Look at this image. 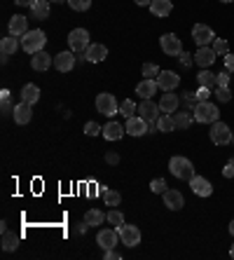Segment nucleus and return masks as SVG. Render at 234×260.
<instances>
[{"mask_svg":"<svg viewBox=\"0 0 234 260\" xmlns=\"http://www.w3.org/2000/svg\"><path fill=\"white\" fill-rule=\"evenodd\" d=\"M169 169H171V174H174L178 181L190 183L194 176V164L187 157H183V155H174V157L169 159Z\"/></svg>","mask_w":234,"mask_h":260,"instance_id":"1","label":"nucleus"},{"mask_svg":"<svg viewBox=\"0 0 234 260\" xmlns=\"http://www.w3.org/2000/svg\"><path fill=\"white\" fill-rule=\"evenodd\" d=\"M47 45V36H45V30L42 28H36V30H28L24 33L21 38V49H24L26 54H36V52H42Z\"/></svg>","mask_w":234,"mask_h":260,"instance_id":"2","label":"nucleus"},{"mask_svg":"<svg viewBox=\"0 0 234 260\" xmlns=\"http://www.w3.org/2000/svg\"><path fill=\"white\" fill-rule=\"evenodd\" d=\"M192 117H194V122H199V124H213V122L220 117V110H218L216 103L199 101L197 108L192 110Z\"/></svg>","mask_w":234,"mask_h":260,"instance_id":"3","label":"nucleus"},{"mask_svg":"<svg viewBox=\"0 0 234 260\" xmlns=\"http://www.w3.org/2000/svg\"><path fill=\"white\" fill-rule=\"evenodd\" d=\"M209 136H211V141H213V145H227V143H232V139H234L232 129L220 120H216L213 124H211Z\"/></svg>","mask_w":234,"mask_h":260,"instance_id":"4","label":"nucleus"},{"mask_svg":"<svg viewBox=\"0 0 234 260\" xmlns=\"http://www.w3.org/2000/svg\"><path fill=\"white\" fill-rule=\"evenodd\" d=\"M96 110L101 113V115L106 117H113L120 113V103H117V99L113 96V94H108V91H101L96 96Z\"/></svg>","mask_w":234,"mask_h":260,"instance_id":"5","label":"nucleus"},{"mask_svg":"<svg viewBox=\"0 0 234 260\" xmlns=\"http://www.w3.org/2000/svg\"><path fill=\"white\" fill-rule=\"evenodd\" d=\"M68 45H71V52H87V47H89V30L73 28L68 33Z\"/></svg>","mask_w":234,"mask_h":260,"instance_id":"6","label":"nucleus"},{"mask_svg":"<svg viewBox=\"0 0 234 260\" xmlns=\"http://www.w3.org/2000/svg\"><path fill=\"white\" fill-rule=\"evenodd\" d=\"M192 40L197 43V47H211L213 40H216V33H213V28L206 24H194L192 26Z\"/></svg>","mask_w":234,"mask_h":260,"instance_id":"7","label":"nucleus"},{"mask_svg":"<svg viewBox=\"0 0 234 260\" xmlns=\"http://www.w3.org/2000/svg\"><path fill=\"white\" fill-rule=\"evenodd\" d=\"M159 47H162L164 54L169 56H180L185 49H183V43H180V38L174 36V33H164L162 38H159Z\"/></svg>","mask_w":234,"mask_h":260,"instance_id":"8","label":"nucleus"},{"mask_svg":"<svg viewBox=\"0 0 234 260\" xmlns=\"http://www.w3.org/2000/svg\"><path fill=\"white\" fill-rule=\"evenodd\" d=\"M138 115L143 117L148 124H155L157 117L162 115V110H159V103H155L152 99H143V103H138Z\"/></svg>","mask_w":234,"mask_h":260,"instance_id":"9","label":"nucleus"},{"mask_svg":"<svg viewBox=\"0 0 234 260\" xmlns=\"http://www.w3.org/2000/svg\"><path fill=\"white\" fill-rule=\"evenodd\" d=\"M117 232H120V242L122 244H126L129 248H133V246H138L141 244V230H138L136 225H120L117 228Z\"/></svg>","mask_w":234,"mask_h":260,"instance_id":"10","label":"nucleus"},{"mask_svg":"<svg viewBox=\"0 0 234 260\" xmlns=\"http://www.w3.org/2000/svg\"><path fill=\"white\" fill-rule=\"evenodd\" d=\"M190 188H192V192L197 194V197H211L213 194V185H211L209 178H204V176H192V181H190Z\"/></svg>","mask_w":234,"mask_h":260,"instance_id":"11","label":"nucleus"},{"mask_svg":"<svg viewBox=\"0 0 234 260\" xmlns=\"http://www.w3.org/2000/svg\"><path fill=\"white\" fill-rule=\"evenodd\" d=\"M157 85L162 91H174L180 85V75H176L174 71H162L157 75Z\"/></svg>","mask_w":234,"mask_h":260,"instance_id":"12","label":"nucleus"},{"mask_svg":"<svg viewBox=\"0 0 234 260\" xmlns=\"http://www.w3.org/2000/svg\"><path fill=\"white\" fill-rule=\"evenodd\" d=\"M216 49L213 47H197V52H194V63H197L199 68H211L213 66V61H216Z\"/></svg>","mask_w":234,"mask_h":260,"instance_id":"13","label":"nucleus"},{"mask_svg":"<svg viewBox=\"0 0 234 260\" xmlns=\"http://www.w3.org/2000/svg\"><path fill=\"white\" fill-rule=\"evenodd\" d=\"M12 115H14V122L24 127V124H28V122L33 120V106H30V103H24V101L17 103L12 110Z\"/></svg>","mask_w":234,"mask_h":260,"instance_id":"14","label":"nucleus"},{"mask_svg":"<svg viewBox=\"0 0 234 260\" xmlns=\"http://www.w3.org/2000/svg\"><path fill=\"white\" fill-rule=\"evenodd\" d=\"M164 206H166L169 211H180V209L185 206V197H183V192L169 188L166 192H164Z\"/></svg>","mask_w":234,"mask_h":260,"instance_id":"15","label":"nucleus"},{"mask_svg":"<svg viewBox=\"0 0 234 260\" xmlns=\"http://www.w3.org/2000/svg\"><path fill=\"white\" fill-rule=\"evenodd\" d=\"M96 242H98V246H101L103 251L115 248L117 246V242H120V232H117V228H115V230H101L96 235Z\"/></svg>","mask_w":234,"mask_h":260,"instance_id":"16","label":"nucleus"},{"mask_svg":"<svg viewBox=\"0 0 234 260\" xmlns=\"http://www.w3.org/2000/svg\"><path fill=\"white\" fill-rule=\"evenodd\" d=\"M54 68L59 73H71L75 68V54L73 52H59L54 56Z\"/></svg>","mask_w":234,"mask_h":260,"instance_id":"17","label":"nucleus"},{"mask_svg":"<svg viewBox=\"0 0 234 260\" xmlns=\"http://www.w3.org/2000/svg\"><path fill=\"white\" fill-rule=\"evenodd\" d=\"M52 63H54V59H52V54H47L45 49H42V52H36V54H30V66H33V71H38V73H45Z\"/></svg>","mask_w":234,"mask_h":260,"instance_id":"18","label":"nucleus"},{"mask_svg":"<svg viewBox=\"0 0 234 260\" xmlns=\"http://www.w3.org/2000/svg\"><path fill=\"white\" fill-rule=\"evenodd\" d=\"M178 106H180L178 94H174V91H164L162 99H159V110H162V113H169V115H174L176 110H178Z\"/></svg>","mask_w":234,"mask_h":260,"instance_id":"19","label":"nucleus"},{"mask_svg":"<svg viewBox=\"0 0 234 260\" xmlns=\"http://www.w3.org/2000/svg\"><path fill=\"white\" fill-rule=\"evenodd\" d=\"M126 134L129 136H143V134H148V122L143 120L141 115H133L126 120Z\"/></svg>","mask_w":234,"mask_h":260,"instance_id":"20","label":"nucleus"},{"mask_svg":"<svg viewBox=\"0 0 234 260\" xmlns=\"http://www.w3.org/2000/svg\"><path fill=\"white\" fill-rule=\"evenodd\" d=\"M7 28H10V36H14V38L24 36V33H28V19H26L24 14H14V17L10 19Z\"/></svg>","mask_w":234,"mask_h":260,"instance_id":"21","label":"nucleus"},{"mask_svg":"<svg viewBox=\"0 0 234 260\" xmlns=\"http://www.w3.org/2000/svg\"><path fill=\"white\" fill-rule=\"evenodd\" d=\"M101 134L106 141H120L126 134V129H124V124H120V122H108V124H103Z\"/></svg>","mask_w":234,"mask_h":260,"instance_id":"22","label":"nucleus"},{"mask_svg":"<svg viewBox=\"0 0 234 260\" xmlns=\"http://www.w3.org/2000/svg\"><path fill=\"white\" fill-rule=\"evenodd\" d=\"M108 56V47L101 43H91L89 47H87V54H84V59L91 61V63H98V61H103Z\"/></svg>","mask_w":234,"mask_h":260,"instance_id":"23","label":"nucleus"},{"mask_svg":"<svg viewBox=\"0 0 234 260\" xmlns=\"http://www.w3.org/2000/svg\"><path fill=\"white\" fill-rule=\"evenodd\" d=\"M150 12H152V17L164 19V17H169V14L174 12V3H171V0H152Z\"/></svg>","mask_w":234,"mask_h":260,"instance_id":"24","label":"nucleus"},{"mask_svg":"<svg viewBox=\"0 0 234 260\" xmlns=\"http://www.w3.org/2000/svg\"><path fill=\"white\" fill-rule=\"evenodd\" d=\"M157 89H159L157 80H145L143 78V82H138L136 85V94L141 99H152V94H157Z\"/></svg>","mask_w":234,"mask_h":260,"instance_id":"25","label":"nucleus"},{"mask_svg":"<svg viewBox=\"0 0 234 260\" xmlns=\"http://www.w3.org/2000/svg\"><path fill=\"white\" fill-rule=\"evenodd\" d=\"M108 220V216L101 211V209H89V211L84 213V223L89 225V228H96V225H103Z\"/></svg>","mask_w":234,"mask_h":260,"instance_id":"26","label":"nucleus"},{"mask_svg":"<svg viewBox=\"0 0 234 260\" xmlns=\"http://www.w3.org/2000/svg\"><path fill=\"white\" fill-rule=\"evenodd\" d=\"M17 49H19V40L14 36H7L0 40V52H3V56H14L17 54Z\"/></svg>","mask_w":234,"mask_h":260,"instance_id":"27","label":"nucleus"},{"mask_svg":"<svg viewBox=\"0 0 234 260\" xmlns=\"http://www.w3.org/2000/svg\"><path fill=\"white\" fill-rule=\"evenodd\" d=\"M30 14L33 19H47L49 17V0H33V5H30Z\"/></svg>","mask_w":234,"mask_h":260,"instance_id":"28","label":"nucleus"},{"mask_svg":"<svg viewBox=\"0 0 234 260\" xmlns=\"http://www.w3.org/2000/svg\"><path fill=\"white\" fill-rule=\"evenodd\" d=\"M21 101L24 103H38L40 101V87L38 85H24V89H21Z\"/></svg>","mask_w":234,"mask_h":260,"instance_id":"29","label":"nucleus"},{"mask_svg":"<svg viewBox=\"0 0 234 260\" xmlns=\"http://www.w3.org/2000/svg\"><path fill=\"white\" fill-rule=\"evenodd\" d=\"M157 129L159 132H164V134H169V132H176V122H174V115H169V113H162V115L157 117Z\"/></svg>","mask_w":234,"mask_h":260,"instance_id":"30","label":"nucleus"},{"mask_svg":"<svg viewBox=\"0 0 234 260\" xmlns=\"http://www.w3.org/2000/svg\"><path fill=\"white\" fill-rule=\"evenodd\" d=\"M17 246H19V235L3 228V251H17Z\"/></svg>","mask_w":234,"mask_h":260,"instance_id":"31","label":"nucleus"},{"mask_svg":"<svg viewBox=\"0 0 234 260\" xmlns=\"http://www.w3.org/2000/svg\"><path fill=\"white\" fill-rule=\"evenodd\" d=\"M197 82L202 87H209V89H213V87H216V73H211L209 68H202V71H199V75H197Z\"/></svg>","mask_w":234,"mask_h":260,"instance_id":"32","label":"nucleus"},{"mask_svg":"<svg viewBox=\"0 0 234 260\" xmlns=\"http://www.w3.org/2000/svg\"><path fill=\"white\" fill-rule=\"evenodd\" d=\"M136 110H138V106L131 101V99H124V101L120 103V115H124L126 120H129V117H133V115H136Z\"/></svg>","mask_w":234,"mask_h":260,"instance_id":"33","label":"nucleus"},{"mask_svg":"<svg viewBox=\"0 0 234 260\" xmlns=\"http://www.w3.org/2000/svg\"><path fill=\"white\" fill-rule=\"evenodd\" d=\"M194 117L190 113H174V122H176V129H187L192 124Z\"/></svg>","mask_w":234,"mask_h":260,"instance_id":"34","label":"nucleus"},{"mask_svg":"<svg viewBox=\"0 0 234 260\" xmlns=\"http://www.w3.org/2000/svg\"><path fill=\"white\" fill-rule=\"evenodd\" d=\"M101 197L108 206H120V202H122V194L117 192V190H103Z\"/></svg>","mask_w":234,"mask_h":260,"instance_id":"35","label":"nucleus"},{"mask_svg":"<svg viewBox=\"0 0 234 260\" xmlns=\"http://www.w3.org/2000/svg\"><path fill=\"white\" fill-rule=\"evenodd\" d=\"M213 96L220 103H229L232 101V89L229 87H213Z\"/></svg>","mask_w":234,"mask_h":260,"instance_id":"36","label":"nucleus"},{"mask_svg":"<svg viewBox=\"0 0 234 260\" xmlns=\"http://www.w3.org/2000/svg\"><path fill=\"white\" fill-rule=\"evenodd\" d=\"M141 73H143L145 80H157V75H159V66L157 63H143V68H141Z\"/></svg>","mask_w":234,"mask_h":260,"instance_id":"37","label":"nucleus"},{"mask_svg":"<svg viewBox=\"0 0 234 260\" xmlns=\"http://www.w3.org/2000/svg\"><path fill=\"white\" fill-rule=\"evenodd\" d=\"M211 47L216 49V54H220V56L229 54V43H227V40H222V38H216V40H213V45H211Z\"/></svg>","mask_w":234,"mask_h":260,"instance_id":"38","label":"nucleus"},{"mask_svg":"<svg viewBox=\"0 0 234 260\" xmlns=\"http://www.w3.org/2000/svg\"><path fill=\"white\" fill-rule=\"evenodd\" d=\"M68 5L73 12H87L91 7V0H68Z\"/></svg>","mask_w":234,"mask_h":260,"instance_id":"39","label":"nucleus"},{"mask_svg":"<svg viewBox=\"0 0 234 260\" xmlns=\"http://www.w3.org/2000/svg\"><path fill=\"white\" fill-rule=\"evenodd\" d=\"M106 216H108V223H110V225H115V228H120V225H124V216H122V211H117V209L108 211Z\"/></svg>","mask_w":234,"mask_h":260,"instance_id":"40","label":"nucleus"},{"mask_svg":"<svg viewBox=\"0 0 234 260\" xmlns=\"http://www.w3.org/2000/svg\"><path fill=\"white\" fill-rule=\"evenodd\" d=\"M150 190L155 194H164L169 190V185H166V181H164V178H155V181L150 183Z\"/></svg>","mask_w":234,"mask_h":260,"instance_id":"41","label":"nucleus"},{"mask_svg":"<svg viewBox=\"0 0 234 260\" xmlns=\"http://www.w3.org/2000/svg\"><path fill=\"white\" fill-rule=\"evenodd\" d=\"M183 103L187 106V110H194L197 108V103H199L197 94H194V91H185V94H183Z\"/></svg>","mask_w":234,"mask_h":260,"instance_id":"42","label":"nucleus"},{"mask_svg":"<svg viewBox=\"0 0 234 260\" xmlns=\"http://www.w3.org/2000/svg\"><path fill=\"white\" fill-rule=\"evenodd\" d=\"M101 132H103V127L96 124V122H87V124H84V134H87V136H96V134H101Z\"/></svg>","mask_w":234,"mask_h":260,"instance_id":"43","label":"nucleus"},{"mask_svg":"<svg viewBox=\"0 0 234 260\" xmlns=\"http://www.w3.org/2000/svg\"><path fill=\"white\" fill-rule=\"evenodd\" d=\"M216 87H229V71L216 73Z\"/></svg>","mask_w":234,"mask_h":260,"instance_id":"44","label":"nucleus"},{"mask_svg":"<svg viewBox=\"0 0 234 260\" xmlns=\"http://www.w3.org/2000/svg\"><path fill=\"white\" fill-rule=\"evenodd\" d=\"M194 94H197V99H199V101H209V96H211V94H213V91H211L209 87H202V85H199V89L194 91Z\"/></svg>","mask_w":234,"mask_h":260,"instance_id":"45","label":"nucleus"},{"mask_svg":"<svg viewBox=\"0 0 234 260\" xmlns=\"http://www.w3.org/2000/svg\"><path fill=\"white\" fill-rule=\"evenodd\" d=\"M225 71L234 73V54L229 52V54H225Z\"/></svg>","mask_w":234,"mask_h":260,"instance_id":"46","label":"nucleus"},{"mask_svg":"<svg viewBox=\"0 0 234 260\" xmlns=\"http://www.w3.org/2000/svg\"><path fill=\"white\" fill-rule=\"evenodd\" d=\"M180 63H183V66H192L194 59H192L190 54H187V52H183V54H180Z\"/></svg>","mask_w":234,"mask_h":260,"instance_id":"47","label":"nucleus"},{"mask_svg":"<svg viewBox=\"0 0 234 260\" xmlns=\"http://www.w3.org/2000/svg\"><path fill=\"white\" fill-rule=\"evenodd\" d=\"M222 176H225V178H234V164L227 162V167L222 169Z\"/></svg>","mask_w":234,"mask_h":260,"instance_id":"48","label":"nucleus"},{"mask_svg":"<svg viewBox=\"0 0 234 260\" xmlns=\"http://www.w3.org/2000/svg\"><path fill=\"white\" fill-rule=\"evenodd\" d=\"M106 162H108V164H117V162H120V155H117V152H108V155H106Z\"/></svg>","mask_w":234,"mask_h":260,"instance_id":"49","label":"nucleus"},{"mask_svg":"<svg viewBox=\"0 0 234 260\" xmlns=\"http://www.w3.org/2000/svg\"><path fill=\"white\" fill-rule=\"evenodd\" d=\"M103 258H106V260H120V253H115L113 248H108V251L103 253Z\"/></svg>","mask_w":234,"mask_h":260,"instance_id":"50","label":"nucleus"},{"mask_svg":"<svg viewBox=\"0 0 234 260\" xmlns=\"http://www.w3.org/2000/svg\"><path fill=\"white\" fill-rule=\"evenodd\" d=\"M14 5H19V7H30V5H33V0H14Z\"/></svg>","mask_w":234,"mask_h":260,"instance_id":"51","label":"nucleus"},{"mask_svg":"<svg viewBox=\"0 0 234 260\" xmlns=\"http://www.w3.org/2000/svg\"><path fill=\"white\" fill-rule=\"evenodd\" d=\"M133 3H136L138 7H145V5L150 7V3H152V0H133Z\"/></svg>","mask_w":234,"mask_h":260,"instance_id":"52","label":"nucleus"},{"mask_svg":"<svg viewBox=\"0 0 234 260\" xmlns=\"http://www.w3.org/2000/svg\"><path fill=\"white\" fill-rule=\"evenodd\" d=\"M229 235L234 237V218H232V220H229Z\"/></svg>","mask_w":234,"mask_h":260,"instance_id":"53","label":"nucleus"},{"mask_svg":"<svg viewBox=\"0 0 234 260\" xmlns=\"http://www.w3.org/2000/svg\"><path fill=\"white\" fill-rule=\"evenodd\" d=\"M52 3H56V5H61V3H68V0H52Z\"/></svg>","mask_w":234,"mask_h":260,"instance_id":"54","label":"nucleus"},{"mask_svg":"<svg viewBox=\"0 0 234 260\" xmlns=\"http://www.w3.org/2000/svg\"><path fill=\"white\" fill-rule=\"evenodd\" d=\"M229 255H232V258H234V244H232V248H229Z\"/></svg>","mask_w":234,"mask_h":260,"instance_id":"55","label":"nucleus"},{"mask_svg":"<svg viewBox=\"0 0 234 260\" xmlns=\"http://www.w3.org/2000/svg\"><path fill=\"white\" fill-rule=\"evenodd\" d=\"M220 3H234V0H220Z\"/></svg>","mask_w":234,"mask_h":260,"instance_id":"56","label":"nucleus"},{"mask_svg":"<svg viewBox=\"0 0 234 260\" xmlns=\"http://www.w3.org/2000/svg\"><path fill=\"white\" fill-rule=\"evenodd\" d=\"M229 164H234V157H232V159H229Z\"/></svg>","mask_w":234,"mask_h":260,"instance_id":"57","label":"nucleus"},{"mask_svg":"<svg viewBox=\"0 0 234 260\" xmlns=\"http://www.w3.org/2000/svg\"><path fill=\"white\" fill-rule=\"evenodd\" d=\"M232 143H234V139H232Z\"/></svg>","mask_w":234,"mask_h":260,"instance_id":"58","label":"nucleus"}]
</instances>
